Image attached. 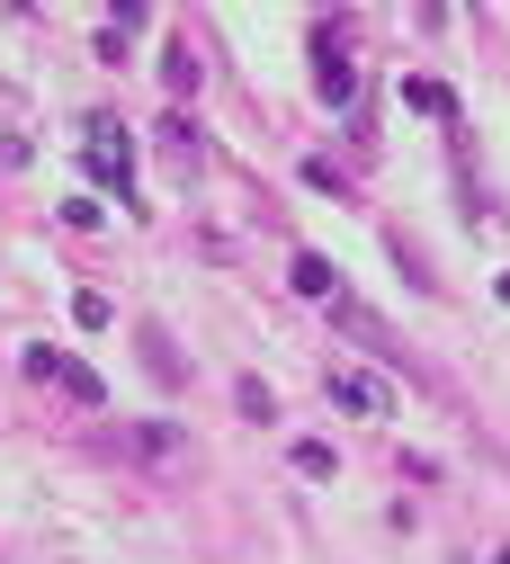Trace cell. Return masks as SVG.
<instances>
[{"instance_id":"cell-1","label":"cell","mask_w":510,"mask_h":564,"mask_svg":"<svg viewBox=\"0 0 510 564\" xmlns=\"http://www.w3.org/2000/svg\"><path fill=\"white\" fill-rule=\"evenodd\" d=\"M82 162H90V180H99L108 197H134V144H126L117 117H90V126H82Z\"/></svg>"},{"instance_id":"cell-10","label":"cell","mask_w":510,"mask_h":564,"mask_svg":"<svg viewBox=\"0 0 510 564\" xmlns=\"http://www.w3.org/2000/svg\"><path fill=\"white\" fill-rule=\"evenodd\" d=\"M72 323H90V332H99V323H117V305H108V296H72Z\"/></svg>"},{"instance_id":"cell-9","label":"cell","mask_w":510,"mask_h":564,"mask_svg":"<svg viewBox=\"0 0 510 564\" xmlns=\"http://www.w3.org/2000/svg\"><path fill=\"white\" fill-rule=\"evenodd\" d=\"M234 403H242V412H251V421H269V412H278V394H269V386H260V377H242V386H234Z\"/></svg>"},{"instance_id":"cell-7","label":"cell","mask_w":510,"mask_h":564,"mask_svg":"<svg viewBox=\"0 0 510 564\" xmlns=\"http://www.w3.org/2000/svg\"><path fill=\"white\" fill-rule=\"evenodd\" d=\"M162 134H171V162H180V180H188V171H197V126H188V117H171Z\"/></svg>"},{"instance_id":"cell-6","label":"cell","mask_w":510,"mask_h":564,"mask_svg":"<svg viewBox=\"0 0 510 564\" xmlns=\"http://www.w3.org/2000/svg\"><path fill=\"white\" fill-rule=\"evenodd\" d=\"M162 90H171V99L197 90V45H171V54H162Z\"/></svg>"},{"instance_id":"cell-3","label":"cell","mask_w":510,"mask_h":564,"mask_svg":"<svg viewBox=\"0 0 510 564\" xmlns=\"http://www.w3.org/2000/svg\"><path fill=\"white\" fill-rule=\"evenodd\" d=\"M28 377H36V386H54V394H72L82 412H99V403H108V386H99L82 359H63V349H28Z\"/></svg>"},{"instance_id":"cell-2","label":"cell","mask_w":510,"mask_h":564,"mask_svg":"<svg viewBox=\"0 0 510 564\" xmlns=\"http://www.w3.org/2000/svg\"><path fill=\"white\" fill-rule=\"evenodd\" d=\"M314 90H323L332 108H349V99H358V54H349L340 19H323V28H314Z\"/></svg>"},{"instance_id":"cell-4","label":"cell","mask_w":510,"mask_h":564,"mask_svg":"<svg viewBox=\"0 0 510 564\" xmlns=\"http://www.w3.org/2000/svg\"><path fill=\"white\" fill-rule=\"evenodd\" d=\"M323 394H332L340 412H358V421H386V412H394V386H386L377 368H332Z\"/></svg>"},{"instance_id":"cell-5","label":"cell","mask_w":510,"mask_h":564,"mask_svg":"<svg viewBox=\"0 0 510 564\" xmlns=\"http://www.w3.org/2000/svg\"><path fill=\"white\" fill-rule=\"evenodd\" d=\"M286 278H296V296H314V305H340V269H332L323 251H296V260H286Z\"/></svg>"},{"instance_id":"cell-11","label":"cell","mask_w":510,"mask_h":564,"mask_svg":"<svg viewBox=\"0 0 510 564\" xmlns=\"http://www.w3.org/2000/svg\"><path fill=\"white\" fill-rule=\"evenodd\" d=\"M492 564H510V546H501V555H492Z\"/></svg>"},{"instance_id":"cell-8","label":"cell","mask_w":510,"mask_h":564,"mask_svg":"<svg viewBox=\"0 0 510 564\" xmlns=\"http://www.w3.org/2000/svg\"><path fill=\"white\" fill-rule=\"evenodd\" d=\"M134 448H143V457H180V431H171V421H143Z\"/></svg>"}]
</instances>
